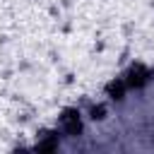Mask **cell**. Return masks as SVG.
<instances>
[{
    "label": "cell",
    "mask_w": 154,
    "mask_h": 154,
    "mask_svg": "<svg viewBox=\"0 0 154 154\" xmlns=\"http://www.w3.org/2000/svg\"><path fill=\"white\" fill-rule=\"evenodd\" d=\"M63 128H65L67 135H77V132H79V116H77L75 111H65V116H63Z\"/></svg>",
    "instance_id": "obj_1"
},
{
    "label": "cell",
    "mask_w": 154,
    "mask_h": 154,
    "mask_svg": "<svg viewBox=\"0 0 154 154\" xmlns=\"http://www.w3.org/2000/svg\"><path fill=\"white\" fill-rule=\"evenodd\" d=\"M144 79H147V70H144V67H135V70H130L125 84H128V87H140Z\"/></svg>",
    "instance_id": "obj_2"
}]
</instances>
